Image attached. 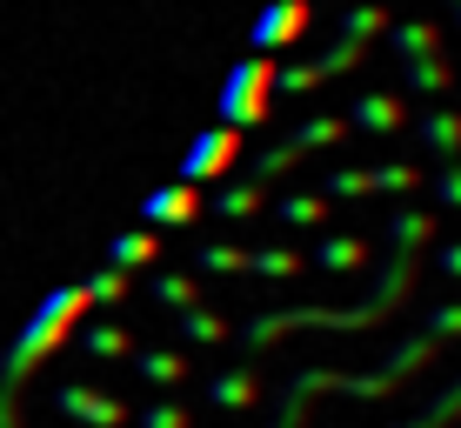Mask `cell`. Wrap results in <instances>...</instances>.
I'll return each instance as SVG.
<instances>
[{
  "label": "cell",
  "instance_id": "7",
  "mask_svg": "<svg viewBox=\"0 0 461 428\" xmlns=\"http://www.w3.org/2000/svg\"><path fill=\"white\" fill-rule=\"evenodd\" d=\"M54 408L68 422H81V428H127V415H134L121 395H107V388H94V382H68V388L54 395Z\"/></svg>",
  "mask_w": 461,
  "mask_h": 428
},
{
  "label": "cell",
  "instance_id": "2",
  "mask_svg": "<svg viewBox=\"0 0 461 428\" xmlns=\"http://www.w3.org/2000/svg\"><path fill=\"white\" fill-rule=\"evenodd\" d=\"M87 314H94L87 281H60V288H47V295H41V308L21 322V335H14V341H7V355H0V395H7V402H21V388L34 382L47 361H54L60 348L74 341V328H81Z\"/></svg>",
  "mask_w": 461,
  "mask_h": 428
},
{
  "label": "cell",
  "instance_id": "3",
  "mask_svg": "<svg viewBox=\"0 0 461 428\" xmlns=\"http://www.w3.org/2000/svg\"><path fill=\"white\" fill-rule=\"evenodd\" d=\"M428 361H441V341H435V335H408V341H394V355L381 361L375 375L301 369L294 382L281 388V415H275V428H308V402H314V395H361V402H375V395H394L415 369H428Z\"/></svg>",
  "mask_w": 461,
  "mask_h": 428
},
{
  "label": "cell",
  "instance_id": "20",
  "mask_svg": "<svg viewBox=\"0 0 461 428\" xmlns=\"http://www.w3.org/2000/svg\"><path fill=\"white\" fill-rule=\"evenodd\" d=\"M341 141H348V121H341V114H308V121L288 134V148H294V154H335Z\"/></svg>",
  "mask_w": 461,
  "mask_h": 428
},
{
  "label": "cell",
  "instance_id": "1",
  "mask_svg": "<svg viewBox=\"0 0 461 428\" xmlns=\"http://www.w3.org/2000/svg\"><path fill=\"white\" fill-rule=\"evenodd\" d=\"M415 275H421V255H408V248H388V275L375 281V295L361 301V308H267V314H254L248 328H234L228 341H241L248 355H261V348L288 341L294 328H335V335H355V328L388 322V314L402 308L408 295H415Z\"/></svg>",
  "mask_w": 461,
  "mask_h": 428
},
{
  "label": "cell",
  "instance_id": "28",
  "mask_svg": "<svg viewBox=\"0 0 461 428\" xmlns=\"http://www.w3.org/2000/svg\"><path fill=\"white\" fill-rule=\"evenodd\" d=\"M288 168H301V154L288 148V141H267V148L254 154V161H248L241 174H248V181H261V187H267V181H275V174H288Z\"/></svg>",
  "mask_w": 461,
  "mask_h": 428
},
{
  "label": "cell",
  "instance_id": "16",
  "mask_svg": "<svg viewBox=\"0 0 461 428\" xmlns=\"http://www.w3.org/2000/svg\"><path fill=\"white\" fill-rule=\"evenodd\" d=\"M127 361H134V375H140L148 388H181L187 375H194V369H187V355H181V348H134Z\"/></svg>",
  "mask_w": 461,
  "mask_h": 428
},
{
  "label": "cell",
  "instance_id": "21",
  "mask_svg": "<svg viewBox=\"0 0 461 428\" xmlns=\"http://www.w3.org/2000/svg\"><path fill=\"white\" fill-rule=\"evenodd\" d=\"M402 81H408V94H421V101H441V94L455 87V68H448V54H428V60H408Z\"/></svg>",
  "mask_w": 461,
  "mask_h": 428
},
{
  "label": "cell",
  "instance_id": "19",
  "mask_svg": "<svg viewBox=\"0 0 461 428\" xmlns=\"http://www.w3.org/2000/svg\"><path fill=\"white\" fill-rule=\"evenodd\" d=\"M148 301L167 308V314H187V308H201V281L174 275V268H154V275H148Z\"/></svg>",
  "mask_w": 461,
  "mask_h": 428
},
{
  "label": "cell",
  "instance_id": "36",
  "mask_svg": "<svg viewBox=\"0 0 461 428\" xmlns=\"http://www.w3.org/2000/svg\"><path fill=\"white\" fill-rule=\"evenodd\" d=\"M435 275L461 281V241H441V248H435Z\"/></svg>",
  "mask_w": 461,
  "mask_h": 428
},
{
  "label": "cell",
  "instance_id": "30",
  "mask_svg": "<svg viewBox=\"0 0 461 428\" xmlns=\"http://www.w3.org/2000/svg\"><path fill=\"white\" fill-rule=\"evenodd\" d=\"M455 415H461V382H455V388H441V395H435V402L421 408L415 422H394V428H448Z\"/></svg>",
  "mask_w": 461,
  "mask_h": 428
},
{
  "label": "cell",
  "instance_id": "38",
  "mask_svg": "<svg viewBox=\"0 0 461 428\" xmlns=\"http://www.w3.org/2000/svg\"><path fill=\"white\" fill-rule=\"evenodd\" d=\"M455 87H461V74H455Z\"/></svg>",
  "mask_w": 461,
  "mask_h": 428
},
{
  "label": "cell",
  "instance_id": "17",
  "mask_svg": "<svg viewBox=\"0 0 461 428\" xmlns=\"http://www.w3.org/2000/svg\"><path fill=\"white\" fill-rule=\"evenodd\" d=\"M74 341H81L87 361H127V355H134V335H127L121 322H81Z\"/></svg>",
  "mask_w": 461,
  "mask_h": 428
},
{
  "label": "cell",
  "instance_id": "26",
  "mask_svg": "<svg viewBox=\"0 0 461 428\" xmlns=\"http://www.w3.org/2000/svg\"><path fill=\"white\" fill-rule=\"evenodd\" d=\"M308 268V255L301 248H248V275H267V281H288Z\"/></svg>",
  "mask_w": 461,
  "mask_h": 428
},
{
  "label": "cell",
  "instance_id": "24",
  "mask_svg": "<svg viewBox=\"0 0 461 428\" xmlns=\"http://www.w3.org/2000/svg\"><path fill=\"white\" fill-rule=\"evenodd\" d=\"M267 214H275L281 228H328V195H275Z\"/></svg>",
  "mask_w": 461,
  "mask_h": 428
},
{
  "label": "cell",
  "instance_id": "6",
  "mask_svg": "<svg viewBox=\"0 0 461 428\" xmlns=\"http://www.w3.org/2000/svg\"><path fill=\"white\" fill-rule=\"evenodd\" d=\"M314 27V0H267L248 27V54H281Z\"/></svg>",
  "mask_w": 461,
  "mask_h": 428
},
{
  "label": "cell",
  "instance_id": "10",
  "mask_svg": "<svg viewBox=\"0 0 461 428\" xmlns=\"http://www.w3.org/2000/svg\"><path fill=\"white\" fill-rule=\"evenodd\" d=\"M201 214L254 221V214H267V187H261V181H248V174H228V181H214V195H208V208H201Z\"/></svg>",
  "mask_w": 461,
  "mask_h": 428
},
{
  "label": "cell",
  "instance_id": "25",
  "mask_svg": "<svg viewBox=\"0 0 461 428\" xmlns=\"http://www.w3.org/2000/svg\"><path fill=\"white\" fill-rule=\"evenodd\" d=\"M174 328H181V341H201V348H221L234 335V322H228V314H214V308H187Z\"/></svg>",
  "mask_w": 461,
  "mask_h": 428
},
{
  "label": "cell",
  "instance_id": "15",
  "mask_svg": "<svg viewBox=\"0 0 461 428\" xmlns=\"http://www.w3.org/2000/svg\"><path fill=\"white\" fill-rule=\"evenodd\" d=\"M154 261H161V228H121L114 241H107V268H121V275L154 268Z\"/></svg>",
  "mask_w": 461,
  "mask_h": 428
},
{
  "label": "cell",
  "instance_id": "22",
  "mask_svg": "<svg viewBox=\"0 0 461 428\" xmlns=\"http://www.w3.org/2000/svg\"><path fill=\"white\" fill-rule=\"evenodd\" d=\"M428 241H435V214H428V208H394V214H388V248L421 255Z\"/></svg>",
  "mask_w": 461,
  "mask_h": 428
},
{
  "label": "cell",
  "instance_id": "23",
  "mask_svg": "<svg viewBox=\"0 0 461 428\" xmlns=\"http://www.w3.org/2000/svg\"><path fill=\"white\" fill-rule=\"evenodd\" d=\"M415 187H428L421 161H375L368 168V195H415Z\"/></svg>",
  "mask_w": 461,
  "mask_h": 428
},
{
  "label": "cell",
  "instance_id": "33",
  "mask_svg": "<svg viewBox=\"0 0 461 428\" xmlns=\"http://www.w3.org/2000/svg\"><path fill=\"white\" fill-rule=\"evenodd\" d=\"M421 335H435V341H455V335H461V301H435V308L421 314Z\"/></svg>",
  "mask_w": 461,
  "mask_h": 428
},
{
  "label": "cell",
  "instance_id": "34",
  "mask_svg": "<svg viewBox=\"0 0 461 428\" xmlns=\"http://www.w3.org/2000/svg\"><path fill=\"white\" fill-rule=\"evenodd\" d=\"M127 288H134V275H121V268H94V275H87L94 308H101V301H127Z\"/></svg>",
  "mask_w": 461,
  "mask_h": 428
},
{
  "label": "cell",
  "instance_id": "18",
  "mask_svg": "<svg viewBox=\"0 0 461 428\" xmlns=\"http://www.w3.org/2000/svg\"><path fill=\"white\" fill-rule=\"evenodd\" d=\"M388 0H355V7H341V34L335 41H355V47H375L381 34H388Z\"/></svg>",
  "mask_w": 461,
  "mask_h": 428
},
{
  "label": "cell",
  "instance_id": "35",
  "mask_svg": "<svg viewBox=\"0 0 461 428\" xmlns=\"http://www.w3.org/2000/svg\"><path fill=\"white\" fill-rule=\"evenodd\" d=\"M428 181H435V201L448 214H461V161H435V174H428Z\"/></svg>",
  "mask_w": 461,
  "mask_h": 428
},
{
  "label": "cell",
  "instance_id": "29",
  "mask_svg": "<svg viewBox=\"0 0 461 428\" xmlns=\"http://www.w3.org/2000/svg\"><path fill=\"white\" fill-rule=\"evenodd\" d=\"M361 60H368V47H355V41H335L328 54H314L308 68H314V81H335V74H355Z\"/></svg>",
  "mask_w": 461,
  "mask_h": 428
},
{
  "label": "cell",
  "instance_id": "5",
  "mask_svg": "<svg viewBox=\"0 0 461 428\" xmlns=\"http://www.w3.org/2000/svg\"><path fill=\"white\" fill-rule=\"evenodd\" d=\"M241 168V128H201L194 141H187V154H181V168H174V181H187V187H214V181H228V174Z\"/></svg>",
  "mask_w": 461,
  "mask_h": 428
},
{
  "label": "cell",
  "instance_id": "32",
  "mask_svg": "<svg viewBox=\"0 0 461 428\" xmlns=\"http://www.w3.org/2000/svg\"><path fill=\"white\" fill-rule=\"evenodd\" d=\"M321 195L328 201H361V195H368V168H328Z\"/></svg>",
  "mask_w": 461,
  "mask_h": 428
},
{
  "label": "cell",
  "instance_id": "4",
  "mask_svg": "<svg viewBox=\"0 0 461 428\" xmlns=\"http://www.w3.org/2000/svg\"><path fill=\"white\" fill-rule=\"evenodd\" d=\"M275 114V54H241L221 81V128H261Z\"/></svg>",
  "mask_w": 461,
  "mask_h": 428
},
{
  "label": "cell",
  "instance_id": "13",
  "mask_svg": "<svg viewBox=\"0 0 461 428\" xmlns=\"http://www.w3.org/2000/svg\"><path fill=\"white\" fill-rule=\"evenodd\" d=\"M421 134V148L435 154V161H461V107H421V114H408Z\"/></svg>",
  "mask_w": 461,
  "mask_h": 428
},
{
  "label": "cell",
  "instance_id": "9",
  "mask_svg": "<svg viewBox=\"0 0 461 428\" xmlns=\"http://www.w3.org/2000/svg\"><path fill=\"white\" fill-rule=\"evenodd\" d=\"M348 134H402L408 128V101L402 94H388V87H375V94H361V101H348Z\"/></svg>",
  "mask_w": 461,
  "mask_h": 428
},
{
  "label": "cell",
  "instance_id": "8",
  "mask_svg": "<svg viewBox=\"0 0 461 428\" xmlns=\"http://www.w3.org/2000/svg\"><path fill=\"white\" fill-rule=\"evenodd\" d=\"M201 208H208V195L187 181H161L148 201H140V228H187V221H201Z\"/></svg>",
  "mask_w": 461,
  "mask_h": 428
},
{
  "label": "cell",
  "instance_id": "27",
  "mask_svg": "<svg viewBox=\"0 0 461 428\" xmlns=\"http://www.w3.org/2000/svg\"><path fill=\"white\" fill-rule=\"evenodd\" d=\"M194 268H201V275H248V248H234V241H201V248H194Z\"/></svg>",
  "mask_w": 461,
  "mask_h": 428
},
{
  "label": "cell",
  "instance_id": "37",
  "mask_svg": "<svg viewBox=\"0 0 461 428\" xmlns=\"http://www.w3.org/2000/svg\"><path fill=\"white\" fill-rule=\"evenodd\" d=\"M448 14H455V27H461V0H448Z\"/></svg>",
  "mask_w": 461,
  "mask_h": 428
},
{
  "label": "cell",
  "instance_id": "31",
  "mask_svg": "<svg viewBox=\"0 0 461 428\" xmlns=\"http://www.w3.org/2000/svg\"><path fill=\"white\" fill-rule=\"evenodd\" d=\"M127 422H134V428H194V415H187L181 402H148V408H134Z\"/></svg>",
  "mask_w": 461,
  "mask_h": 428
},
{
  "label": "cell",
  "instance_id": "12",
  "mask_svg": "<svg viewBox=\"0 0 461 428\" xmlns=\"http://www.w3.org/2000/svg\"><path fill=\"white\" fill-rule=\"evenodd\" d=\"M368 261H375V241H368V234H321V241H314V255H308V268H328V275H361Z\"/></svg>",
  "mask_w": 461,
  "mask_h": 428
},
{
  "label": "cell",
  "instance_id": "11",
  "mask_svg": "<svg viewBox=\"0 0 461 428\" xmlns=\"http://www.w3.org/2000/svg\"><path fill=\"white\" fill-rule=\"evenodd\" d=\"M388 54L402 60H428V54H448V34H441L428 14H415V21H388Z\"/></svg>",
  "mask_w": 461,
  "mask_h": 428
},
{
  "label": "cell",
  "instance_id": "14",
  "mask_svg": "<svg viewBox=\"0 0 461 428\" xmlns=\"http://www.w3.org/2000/svg\"><path fill=\"white\" fill-rule=\"evenodd\" d=\"M261 395H267L261 369H221V375H208V402H214V408H228V415H241V408H254Z\"/></svg>",
  "mask_w": 461,
  "mask_h": 428
}]
</instances>
